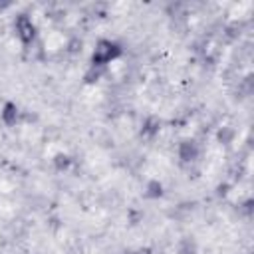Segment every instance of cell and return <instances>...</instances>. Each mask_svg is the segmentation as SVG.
<instances>
[{
  "instance_id": "2",
  "label": "cell",
  "mask_w": 254,
  "mask_h": 254,
  "mask_svg": "<svg viewBox=\"0 0 254 254\" xmlns=\"http://www.w3.org/2000/svg\"><path fill=\"white\" fill-rule=\"evenodd\" d=\"M16 28H18V36H20L24 42H30V40L34 38V26H32V22H30L26 16H22V18L16 20Z\"/></svg>"
},
{
  "instance_id": "1",
  "label": "cell",
  "mask_w": 254,
  "mask_h": 254,
  "mask_svg": "<svg viewBox=\"0 0 254 254\" xmlns=\"http://www.w3.org/2000/svg\"><path fill=\"white\" fill-rule=\"evenodd\" d=\"M117 52L119 50H117L115 44H111V42H99L97 48H95V52H93V64L95 65H103L107 62H111L117 56Z\"/></svg>"
}]
</instances>
